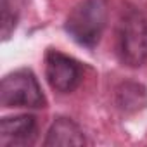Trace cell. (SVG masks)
Returning a JSON list of instances; mask_svg holds the SVG:
<instances>
[{"instance_id":"obj_1","label":"cell","mask_w":147,"mask_h":147,"mask_svg":"<svg viewBox=\"0 0 147 147\" xmlns=\"http://www.w3.org/2000/svg\"><path fill=\"white\" fill-rule=\"evenodd\" d=\"M116 54L128 67H140L147 62V16L137 7L121 14L116 30Z\"/></svg>"},{"instance_id":"obj_2","label":"cell","mask_w":147,"mask_h":147,"mask_svg":"<svg viewBox=\"0 0 147 147\" xmlns=\"http://www.w3.org/2000/svg\"><path fill=\"white\" fill-rule=\"evenodd\" d=\"M107 23V0H82L66 19V31L78 45L94 49Z\"/></svg>"},{"instance_id":"obj_3","label":"cell","mask_w":147,"mask_h":147,"mask_svg":"<svg viewBox=\"0 0 147 147\" xmlns=\"http://www.w3.org/2000/svg\"><path fill=\"white\" fill-rule=\"evenodd\" d=\"M0 104L4 107H30L40 109L47 106L42 87L30 69H18L0 83Z\"/></svg>"},{"instance_id":"obj_4","label":"cell","mask_w":147,"mask_h":147,"mask_svg":"<svg viewBox=\"0 0 147 147\" xmlns=\"http://www.w3.org/2000/svg\"><path fill=\"white\" fill-rule=\"evenodd\" d=\"M45 78L55 92L71 94L82 83V66L76 59L50 49L45 54Z\"/></svg>"},{"instance_id":"obj_5","label":"cell","mask_w":147,"mask_h":147,"mask_svg":"<svg viewBox=\"0 0 147 147\" xmlns=\"http://www.w3.org/2000/svg\"><path fill=\"white\" fill-rule=\"evenodd\" d=\"M38 137V121L31 114H19L0 121V144L7 147L33 145Z\"/></svg>"},{"instance_id":"obj_6","label":"cell","mask_w":147,"mask_h":147,"mask_svg":"<svg viewBox=\"0 0 147 147\" xmlns=\"http://www.w3.org/2000/svg\"><path fill=\"white\" fill-rule=\"evenodd\" d=\"M87 144V138L83 135V130L69 118H57L52 126L47 131V137L43 140V145H83Z\"/></svg>"},{"instance_id":"obj_7","label":"cell","mask_w":147,"mask_h":147,"mask_svg":"<svg viewBox=\"0 0 147 147\" xmlns=\"http://www.w3.org/2000/svg\"><path fill=\"white\" fill-rule=\"evenodd\" d=\"M114 104L125 114H133L147 106V88L137 82H125L114 90Z\"/></svg>"},{"instance_id":"obj_8","label":"cell","mask_w":147,"mask_h":147,"mask_svg":"<svg viewBox=\"0 0 147 147\" xmlns=\"http://www.w3.org/2000/svg\"><path fill=\"white\" fill-rule=\"evenodd\" d=\"M26 4V0H2V35L7 40L12 30L18 24L21 7Z\"/></svg>"}]
</instances>
